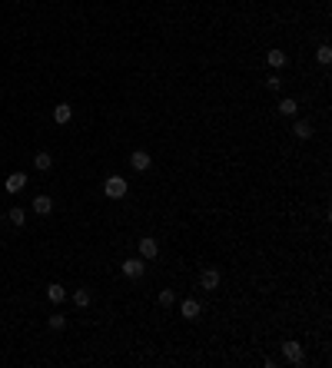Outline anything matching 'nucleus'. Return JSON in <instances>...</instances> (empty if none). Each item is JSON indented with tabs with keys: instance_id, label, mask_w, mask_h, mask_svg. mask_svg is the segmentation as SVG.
<instances>
[{
	"instance_id": "1",
	"label": "nucleus",
	"mask_w": 332,
	"mask_h": 368,
	"mask_svg": "<svg viewBox=\"0 0 332 368\" xmlns=\"http://www.w3.org/2000/svg\"><path fill=\"white\" fill-rule=\"evenodd\" d=\"M103 193H107L110 199H123V196H126V179H123V176H107Z\"/></svg>"
},
{
	"instance_id": "2",
	"label": "nucleus",
	"mask_w": 332,
	"mask_h": 368,
	"mask_svg": "<svg viewBox=\"0 0 332 368\" xmlns=\"http://www.w3.org/2000/svg\"><path fill=\"white\" fill-rule=\"evenodd\" d=\"M282 358H286L289 365H302V362H306L302 345H299V342H286V345H282Z\"/></svg>"
},
{
	"instance_id": "3",
	"label": "nucleus",
	"mask_w": 332,
	"mask_h": 368,
	"mask_svg": "<svg viewBox=\"0 0 332 368\" xmlns=\"http://www.w3.org/2000/svg\"><path fill=\"white\" fill-rule=\"evenodd\" d=\"M130 166L136 169V173H146V169L153 166V156H150L146 150H133V153H130Z\"/></svg>"
},
{
	"instance_id": "4",
	"label": "nucleus",
	"mask_w": 332,
	"mask_h": 368,
	"mask_svg": "<svg viewBox=\"0 0 332 368\" xmlns=\"http://www.w3.org/2000/svg\"><path fill=\"white\" fill-rule=\"evenodd\" d=\"M4 189H7L10 196L24 193V189H27V176H24V173H10V176H7V182H4Z\"/></svg>"
},
{
	"instance_id": "5",
	"label": "nucleus",
	"mask_w": 332,
	"mask_h": 368,
	"mask_svg": "<svg viewBox=\"0 0 332 368\" xmlns=\"http://www.w3.org/2000/svg\"><path fill=\"white\" fill-rule=\"evenodd\" d=\"M160 256V242L153 236H143L140 239V259H157Z\"/></svg>"
},
{
	"instance_id": "6",
	"label": "nucleus",
	"mask_w": 332,
	"mask_h": 368,
	"mask_svg": "<svg viewBox=\"0 0 332 368\" xmlns=\"http://www.w3.org/2000/svg\"><path fill=\"white\" fill-rule=\"evenodd\" d=\"M120 269H123V275H126V279H140V275H143V272H146V265H143V259H126V262H123V265H120Z\"/></svg>"
},
{
	"instance_id": "7",
	"label": "nucleus",
	"mask_w": 332,
	"mask_h": 368,
	"mask_svg": "<svg viewBox=\"0 0 332 368\" xmlns=\"http://www.w3.org/2000/svg\"><path fill=\"white\" fill-rule=\"evenodd\" d=\"M200 285L206 289V292H213V289L220 285V272H216V269H203L200 272Z\"/></svg>"
},
{
	"instance_id": "8",
	"label": "nucleus",
	"mask_w": 332,
	"mask_h": 368,
	"mask_svg": "<svg viewBox=\"0 0 332 368\" xmlns=\"http://www.w3.org/2000/svg\"><path fill=\"white\" fill-rule=\"evenodd\" d=\"M70 119H73V106H70V103H56L53 106V123H70Z\"/></svg>"
},
{
	"instance_id": "9",
	"label": "nucleus",
	"mask_w": 332,
	"mask_h": 368,
	"mask_svg": "<svg viewBox=\"0 0 332 368\" xmlns=\"http://www.w3.org/2000/svg\"><path fill=\"white\" fill-rule=\"evenodd\" d=\"M33 212H40V216H50V212H53V199H50V196H37V199H33Z\"/></svg>"
},
{
	"instance_id": "10",
	"label": "nucleus",
	"mask_w": 332,
	"mask_h": 368,
	"mask_svg": "<svg viewBox=\"0 0 332 368\" xmlns=\"http://www.w3.org/2000/svg\"><path fill=\"white\" fill-rule=\"evenodd\" d=\"M292 136L296 139H313V123H309V119H299V123L292 126Z\"/></svg>"
},
{
	"instance_id": "11",
	"label": "nucleus",
	"mask_w": 332,
	"mask_h": 368,
	"mask_svg": "<svg viewBox=\"0 0 332 368\" xmlns=\"http://www.w3.org/2000/svg\"><path fill=\"white\" fill-rule=\"evenodd\" d=\"M47 299L50 302H63L67 299V289H63L60 282H50V285H47Z\"/></svg>"
},
{
	"instance_id": "12",
	"label": "nucleus",
	"mask_w": 332,
	"mask_h": 368,
	"mask_svg": "<svg viewBox=\"0 0 332 368\" xmlns=\"http://www.w3.org/2000/svg\"><path fill=\"white\" fill-rule=\"evenodd\" d=\"M180 312H183V318H196V315H200V302H196V299H186V302L180 305Z\"/></svg>"
},
{
	"instance_id": "13",
	"label": "nucleus",
	"mask_w": 332,
	"mask_h": 368,
	"mask_svg": "<svg viewBox=\"0 0 332 368\" xmlns=\"http://www.w3.org/2000/svg\"><path fill=\"white\" fill-rule=\"evenodd\" d=\"M296 110H299V103H296L292 96H286V100H279V113H282V116H296Z\"/></svg>"
},
{
	"instance_id": "14",
	"label": "nucleus",
	"mask_w": 332,
	"mask_h": 368,
	"mask_svg": "<svg viewBox=\"0 0 332 368\" xmlns=\"http://www.w3.org/2000/svg\"><path fill=\"white\" fill-rule=\"evenodd\" d=\"M47 325H50L53 332H60V329H67V315L63 312H53V315H47Z\"/></svg>"
},
{
	"instance_id": "15",
	"label": "nucleus",
	"mask_w": 332,
	"mask_h": 368,
	"mask_svg": "<svg viewBox=\"0 0 332 368\" xmlns=\"http://www.w3.org/2000/svg\"><path fill=\"white\" fill-rule=\"evenodd\" d=\"M73 305L76 309H87L90 305V289H76V292H73Z\"/></svg>"
},
{
	"instance_id": "16",
	"label": "nucleus",
	"mask_w": 332,
	"mask_h": 368,
	"mask_svg": "<svg viewBox=\"0 0 332 368\" xmlns=\"http://www.w3.org/2000/svg\"><path fill=\"white\" fill-rule=\"evenodd\" d=\"M7 219H10V222H13V226H17V229H20V226H24V222H27V212H24V209H20V206H13L10 212H7Z\"/></svg>"
},
{
	"instance_id": "17",
	"label": "nucleus",
	"mask_w": 332,
	"mask_h": 368,
	"mask_svg": "<svg viewBox=\"0 0 332 368\" xmlns=\"http://www.w3.org/2000/svg\"><path fill=\"white\" fill-rule=\"evenodd\" d=\"M33 166H37V169H44V173H47V169L53 166V156H50V153H37V156H33Z\"/></svg>"
},
{
	"instance_id": "18",
	"label": "nucleus",
	"mask_w": 332,
	"mask_h": 368,
	"mask_svg": "<svg viewBox=\"0 0 332 368\" xmlns=\"http://www.w3.org/2000/svg\"><path fill=\"white\" fill-rule=\"evenodd\" d=\"M266 60H269V67H286V53H282V50H269V53H266Z\"/></svg>"
},
{
	"instance_id": "19",
	"label": "nucleus",
	"mask_w": 332,
	"mask_h": 368,
	"mask_svg": "<svg viewBox=\"0 0 332 368\" xmlns=\"http://www.w3.org/2000/svg\"><path fill=\"white\" fill-rule=\"evenodd\" d=\"M173 302H176V292H173V289H163V292H160V305H163V309H169Z\"/></svg>"
},
{
	"instance_id": "20",
	"label": "nucleus",
	"mask_w": 332,
	"mask_h": 368,
	"mask_svg": "<svg viewBox=\"0 0 332 368\" xmlns=\"http://www.w3.org/2000/svg\"><path fill=\"white\" fill-rule=\"evenodd\" d=\"M316 60H319V63H329V60H332V47H329V44H322L319 50H316Z\"/></svg>"
},
{
	"instance_id": "21",
	"label": "nucleus",
	"mask_w": 332,
	"mask_h": 368,
	"mask_svg": "<svg viewBox=\"0 0 332 368\" xmlns=\"http://www.w3.org/2000/svg\"><path fill=\"white\" fill-rule=\"evenodd\" d=\"M279 83H282V80H279L276 73H269V76H266V87H269V90H279Z\"/></svg>"
},
{
	"instance_id": "22",
	"label": "nucleus",
	"mask_w": 332,
	"mask_h": 368,
	"mask_svg": "<svg viewBox=\"0 0 332 368\" xmlns=\"http://www.w3.org/2000/svg\"><path fill=\"white\" fill-rule=\"evenodd\" d=\"M0 222H4V216H0Z\"/></svg>"
}]
</instances>
